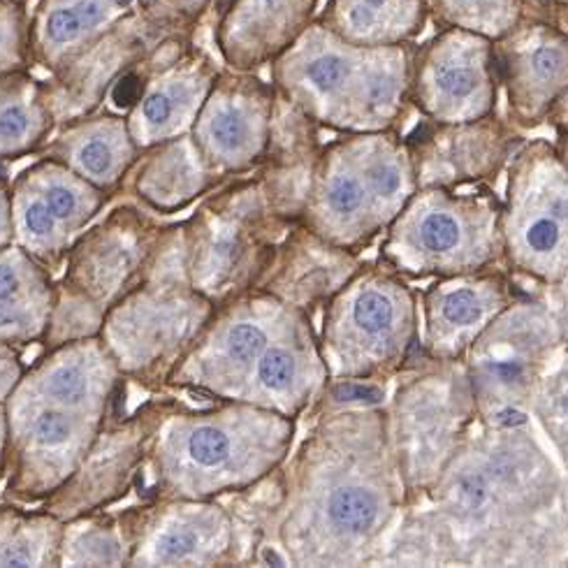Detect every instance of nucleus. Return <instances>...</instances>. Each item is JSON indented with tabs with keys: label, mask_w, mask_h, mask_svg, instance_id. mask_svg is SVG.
I'll list each match as a JSON object with an SVG mask.
<instances>
[{
	"label": "nucleus",
	"mask_w": 568,
	"mask_h": 568,
	"mask_svg": "<svg viewBox=\"0 0 568 568\" xmlns=\"http://www.w3.org/2000/svg\"><path fill=\"white\" fill-rule=\"evenodd\" d=\"M546 300L555 308L561 332H564V346H568V272L555 283V286L548 288Z\"/></svg>",
	"instance_id": "40"
},
{
	"label": "nucleus",
	"mask_w": 568,
	"mask_h": 568,
	"mask_svg": "<svg viewBox=\"0 0 568 568\" xmlns=\"http://www.w3.org/2000/svg\"><path fill=\"white\" fill-rule=\"evenodd\" d=\"M531 418L544 429L564 469H568V346L559 351L548 374L540 381Z\"/></svg>",
	"instance_id": "36"
},
{
	"label": "nucleus",
	"mask_w": 568,
	"mask_h": 568,
	"mask_svg": "<svg viewBox=\"0 0 568 568\" xmlns=\"http://www.w3.org/2000/svg\"><path fill=\"white\" fill-rule=\"evenodd\" d=\"M121 376L98 334L44 348L6 402L10 499L42 504L74 476L121 402Z\"/></svg>",
	"instance_id": "3"
},
{
	"label": "nucleus",
	"mask_w": 568,
	"mask_h": 568,
	"mask_svg": "<svg viewBox=\"0 0 568 568\" xmlns=\"http://www.w3.org/2000/svg\"><path fill=\"white\" fill-rule=\"evenodd\" d=\"M17 3H23V6H26V3H29V0H17Z\"/></svg>",
	"instance_id": "47"
},
{
	"label": "nucleus",
	"mask_w": 568,
	"mask_h": 568,
	"mask_svg": "<svg viewBox=\"0 0 568 568\" xmlns=\"http://www.w3.org/2000/svg\"><path fill=\"white\" fill-rule=\"evenodd\" d=\"M557 151L561 153L564 163L568 165V135H559V142H557Z\"/></svg>",
	"instance_id": "45"
},
{
	"label": "nucleus",
	"mask_w": 568,
	"mask_h": 568,
	"mask_svg": "<svg viewBox=\"0 0 568 568\" xmlns=\"http://www.w3.org/2000/svg\"><path fill=\"white\" fill-rule=\"evenodd\" d=\"M135 544V510L87 513L65 523L61 566H128Z\"/></svg>",
	"instance_id": "33"
},
{
	"label": "nucleus",
	"mask_w": 568,
	"mask_h": 568,
	"mask_svg": "<svg viewBox=\"0 0 568 568\" xmlns=\"http://www.w3.org/2000/svg\"><path fill=\"white\" fill-rule=\"evenodd\" d=\"M418 189H471L497 179L518 138L493 114L467 123H434L408 140Z\"/></svg>",
	"instance_id": "23"
},
{
	"label": "nucleus",
	"mask_w": 568,
	"mask_h": 568,
	"mask_svg": "<svg viewBox=\"0 0 568 568\" xmlns=\"http://www.w3.org/2000/svg\"><path fill=\"white\" fill-rule=\"evenodd\" d=\"M408 0H332L321 23L339 38L390 47L408 31Z\"/></svg>",
	"instance_id": "35"
},
{
	"label": "nucleus",
	"mask_w": 568,
	"mask_h": 568,
	"mask_svg": "<svg viewBox=\"0 0 568 568\" xmlns=\"http://www.w3.org/2000/svg\"><path fill=\"white\" fill-rule=\"evenodd\" d=\"M138 8V0H40L29 23L31 63L57 72Z\"/></svg>",
	"instance_id": "28"
},
{
	"label": "nucleus",
	"mask_w": 568,
	"mask_h": 568,
	"mask_svg": "<svg viewBox=\"0 0 568 568\" xmlns=\"http://www.w3.org/2000/svg\"><path fill=\"white\" fill-rule=\"evenodd\" d=\"M561 504H564V513L568 520V469H564V478H561Z\"/></svg>",
	"instance_id": "44"
},
{
	"label": "nucleus",
	"mask_w": 568,
	"mask_h": 568,
	"mask_svg": "<svg viewBox=\"0 0 568 568\" xmlns=\"http://www.w3.org/2000/svg\"><path fill=\"white\" fill-rule=\"evenodd\" d=\"M297 418L242 402L182 410L170 402L146 453V499H216L281 469Z\"/></svg>",
	"instance_id": "4"
},
{
	"label": "nucleus",
	"mask_w": 568,
	"mask_h": 568,
	"mask_svg": "<svg viewBox=\"0 0 568 568\" xmlns=\"http://www.w3.org/2000/svg\"><path fill=\"white\" fill-rule=\"evenodd\" d=\"M378 261L408 281L506 265L501 197L487 186L418 189L385 230Z\"/></svg>",
	"instance_id": "10"
},
{
	"label": "nucleus",
	"mask_w": 568,
	"mask_h": 568,
	"mask_svg": "<svg viewBox=\"0 0 568 568\" xmlns=\"http://www.w3.org/2000/svg\"><path fill=\"white\" fill-rule=\"evenodd\" d=\"M276 89L255 72L221 70L193 125V140L223 179L251 172L265 159Z\"/></svg>",
	"instance_id": "18"
},
{
	"label": "nucleus",
	"mask_w": 568,
	"mask_h": 568,
	"mask_svg": "<svg viewBox=\"0 0 568 568\" xmlns=\"http://www.w3.org/2000/svg\"><path fill=\"white\" fill-rule=\"evenodd\" d=\"M176 33L186 31L153 19L140 8L123 17L114 29L42 80L57 125L95 112L121 77L142 65L153 49Z\"/></svg>",
	"instance_id": "19"
},
{
	"label": "nucleus",
	"mask_w": 568,
	"mask_h": 568,
	"mask_svg": "<svg viewBox=\"0 0 568 568\" xmlns=\"http://www.w3.org/2000/svg\"><path fill=\"white\" fill-rule=\"evenodd\" d=\"M8 459H10V423L6 404H0V480L8 476Z\"/></svg>",
	"instance_id": "42"
},
{
	"label": "nucleus",
	"mask_w": 568,
	"mask_h": 568,
	"mask_svg": "<svg viewBox=\"0 0 568 568\" xmlns=\"http://www.w3.org/2000/svg\"><path fill=\"white\" fill-rule=\"evenodd\" d=\"M272 82L308 119L344 135L393 131L410 87L399 49L348 42L321 21L272 63Z\"/></svg>",
	"instance_id": "6"
},
{
	"label": "nucleus",
	"mask_w": 568,
	"mask_h": 568,
	"mask_svg": "<svg viewBox=\"0 0 568 568\" xmlns=\"http://www.w3.org/2000/svg\"><path fill=\"white\" fill-rule=\"evenodd\" d=\"M10 244H14L10 186H8V182H0V248H6Z\"/></svg>",
	"instance_id": "41"
},
{
	"label": "nucleus",
	"mask_w": 568,
	"mask_h": 568,
	"mask_svg": "<svg viewBox=\"0 0 568 568\" xmlns=\"http://www.w3.org/2000/svg\"><path fill=\"white\" fill-rule=\"evenodd\" d=\"M63 529L44 508H0V566H61Z\"/></svg>",
	"instance_id": "34"
},
{
	"label": "nucleus",
	"mask_w": 568,
	"mask_h": 568,
	"mask_svg": "<svg viewBox=\"0 0 568 568\" xmlns=\"http://www.w3.org/2000/svg\"><path fill=\"white\" fill-rule=\"evenodd\" d=\"M520 293L506 265L434 278L420 295L423 353L438 359H464L487 325Z\"/></svg>",
	"instance_id": "22"
},
{
	"label": "nucleus",
	"mask_w": 568,
	"mask_h": 568,
	"mask_svg": "<svg viewBox=\"0 0 568 568\" xmlns=\"http://www.w3.org/2000/svg\"><path fill=\"white\" fill-rule=\"evenodd\" d=\"M135 510L133 566L242 564L235 518L214 499H156Z\"/></svg>",
	"instance_id": "20"
},
{
	"label": "nucleus",
	"mask_w": 568,
	"mask_h": 568,
	"mask_svg": "<svg viewBox=\"0 0 568 568\" xmlns=\"http://www.w3.org/2000/svg\"><path fill=\"white\" fill-rule=\"evenodd\" d=\"M499 70L508 87L515 123L538 125L568 89V42L546 40L515 49L501 59Z\"/></svg>",
	"instance_id": "31"
},
{
	"label": "nucleus",
	"mask_w": 568,
	"mask_h": 568,
	"mask_svg": "<svg viewBox=\"0 0 568 568\" xmlns=\"http://www.w3.org/2000/svg\"><path fill=\"white\" fill-rule=\"evenodd\" d=\"M133 204L110 212L68 251V267L57 283V308L44 348L95 337L108 312L146 276L168 237Z\"/></svg>",
	"instance_id": "12"
},
{
	"label": "nucleus",
	"mask_w": 568,
	"mask_h": 568,
	"mask_svg": "<svg viewBox=\"0 0 568 568\" xmlns=\"http://www.w3.org/2000/svg\"><path fill=\"white\" fill-rule=\"evenodd\" d=\"M57 308L51 272L21 246L0 248V342L44 344Z\"/></svg>",
	"instance_id": "30"
},
{
	"label": "nucleus",
	"mask_w": 568,
	"mask_h": 568,
	"mask_svg": "<svg viewBox=\"0 0 568 568\" xmlns=\"http://www.w3.org/2000/svg\"><path fill=\"white\" fill-rule=\"evenodd\" d=\"M29 14L17 0H0V77L29 68Z\"/></svg>",
	"instance_id": "37"
},
{
	"label": "nucleus",
	"mask_w": 568,
	"mask_h": 568,
	"mask_svg": "<svg viewBox=\"0 0 568 568\" xmlns=\"http://www.w3.org/2000/svg\"><path fill=\"white\" fill-rule=\"evenodd\" d=\"M40 153L114 195L123 189L142 149L135 144L125 116L91 112L57 125Z\"/></svg>",
	"instance_id": "27"
},
{
	"label": "nucleus",
	"mask_w": 568,
	"mask_h": 568,
	"mask_svg": "<svg viewBox=\"0 0 568 568\" xmlns=\"http://www.w3.org/2000/svg\"><path fill=\"white\" fill-rule=\"evenodd\" d=\"M323 404L283 474L278 546L300 566H378L406 489L383 406Z\"/></svg>",
	"instance_id": "2"
},
{
	"label": "nucleus",
	"mask_w": 568,
	"mask_h": 568,
	"mask_svg": "<svg viewBox=\"0 0 568 568\" xmlns=\"http://www.w3.org/2000/svg\"><path fill=\"white\" fill-rule=\"evenodd\" d=\"M168 406L170 402H149L131 420L108 423L80 469L42 501V508L68 523L119 501L133 487Z\"/></svg>",
	"instance_id": "21"
},
{
	"label": "nucleus",
	"mask_w": 568,
	"mask_h": 568,
	"mask_svg": "<svg viewBox=\"0 0 568 568\" xmlns=\"http://www.w3.org/2000/svg\"><path fill=\"white\" fill-rule=\"evenodd\" d=\"M397 378L385 408L387 436L406 504H416L478 425V408L464 359L429 357L420 348Z\"/></svg>",
	"instance_id": "11"
},
{
	"label": "nucleus",
	"mask_w": 568,
	"mask_h": 568,
	"mask_svg": "<svg viewBox=\"0 0 568 568\" xmlns=\"http://www.w3.org/2000/svg\"><path fill=\"white\" fill-rule=\"evenodd\" d=\"M110 200L112 193L40 153L10 186L14 244L51 272Z\"/></svg>",
	"instance_id": "16"
},
{
	"label": "nucleus",
	"mask_w": 568,
	"mask_h": 568,
	"mask_svg": "<svg viewBox=\"0 0 568 568\" xmlns=\"http://www.w3.org/2000/svg\"><path fill=\"white\" fill-rule=\"evenodd\" d=\"M548 119L552 121V125L557 128L559 135H568V89L557 98Z\"/></svg>",
	"instance_id": "43"
},
{
	"label": "nucleus",
	"mask_w": 568,
	"mask_h": 568,
	"mask_svg": "<svg viewBox=\"0 0 568 568\" xmlns=\"http://www.w3.org/2000/svg\"><path fill=\"white\" fill-rule=\"evenodd\" d=\"M153 3H156V0H138V6H140V10H146V8H151Z\"/></svg>",
	"instance_id": "46"
},
{
	"label": "nucleus",
	"mask_w": 568,
	"mask_h": 568,
	"mask_svg": "<svg viewBox=\"0 0 568 568\" xmlns=\"http://www.w3.org/2000/svg\"><path fill=\"white\" fill-rule=\"evenodd\" d=\"M318 342L329 381L397 378L420 351V295L381 261L363 265L323 306Z\"/></svg>",
	"instance_id": "9"
},
{
	"label": "nucleus",
	"mask_w": 568,
	"mask_h": 568,
	"mask_svg": "<svg viewBox=\"0 0 568 568\" xmlns=\"http://www.w3.org/2000/svg\"><path fill=\"white\" fill-rule=\"evenodd\" d=\"M561 348L564 332L550 302L523 291L464 355L478 425H529L538 385Z\"/></svg>",
	"instance_id": "14"
},
{
	"label": "nucleus",
	"mask_w": 568,
	"mask_h": 568,
	"mask_svg": "<svg viewBox=\"0 0 568 568\" xmlns=\"http://www.w3.org/2000/svg\"><path fill=\"white\" fill-rule=\"evenodd\" d=\"M221 184L223 179L204 161L189 133L144 149L123 186L153 212L176 214Z\"/></svg>",
	"instance_id": "29"
},
{
	"label": "nucleus",
	"mask_w": 568,
	"mask_h": 568,
	"mask_svg": "<svg viewBox=\"0 0 568 568\" xmlns=\"http://www.w3.org/2000/svg\"><path fill=\"white\" fill-rule=\"evenodd\" d=\"M23 359L17 346L0 342V404H6L10 399V395L17 390L19 381L26 374Z\"/></svg>",
	"instance_id": "39"
},
{
	"label": "nucleus",
	"mask_w": 568,
	"mask_h": 568,
	"mask_svg": "<svg viewBox=\"0 0 568 568\" xmlns=\"http://www.w3.org/2000/svg\"><path fill=\"white\" fill-rule=\"evenodd\" d=\"M216 314V304L193 288L186 270L184 227H170L146 276L114 304L98 337L123 376L146 385L168 383Z\"/></svg>",
	"instance_id": "8"
},
{
	"label": "nucleus",
	"mask_w": 568,
	"mask_h": 568,
	"mask_svg": "<svg viewBox=\"0 0 568 568\" xmlns=\"http://www.w3.org/2000/svg\"><path fill=\"white\" fill-rule=\"evenodd\" d=\"M561 478L531 425H476L429 493L406 504L381 564H568Z\"/></svg>",
	"instance_id": "1"
},
{
	"label": "nucleus",
	"mask_w": 568,
	"mask_h": 568,
	"mask_svg": "<svg viewBox=\"0 0 568 568\" xmlns=\"http://www.w3.org/2000/svg\"><path fill=\"white\" fill-rule=\"evenodd\" d=\"M495 59L474 44H446L423 61L413 84L416 105L434 123H467L495 110Z\"/></svg>",
	"instance_id": "25"
},
{
	"label": "nucleus",
	"mask_w": 568,
	"mask_h": 568,
	"mask_svg": "<svg viewBox=\"0 0 568 568\" xmlns=\"http://www.w3.org/2000/svg\"><path fill=\"white\" fill-rule=\"evenodd\" d=\"M312 316L265 291H248L216 308L179 359L168 385L221 402L272 406L300 383Z\"/></svg>",
	"instance_id": "5"
},
{
	"label": "nucleus",
	"mask_w": 568,
	"mask_h": 568,
	"mask_svg": "<svg viewBox=\"0 0 568 568\" xmlns=\"http://www.w3.org/2000/svg\"><path fill=\"white\" fill-rule=\"evenodd\" d=\"M149 65L125 114L142 151L189 135L221 74V68L204 51L186 42V33L165 38L151 51Z\"/></svg>",
	"instance_id": "17"
},
{
	"label": "nucleus",
	"mask_w": 568,
	"mask_h": 568,
	"mask_svg": "<svg viewBox=\"0 0 568 568\" xmlns=\"http://www.w3.org/2000/svg\"><path fill=\"white\" fill-rule=\"evenodd\" d=\"M318 0H230L216 44L227 68L255 72L272 65L314 23Z\"/></svg>",
	"instance_id": "26"
},
{
	"label": "nucleus",
	"mask_w": 568,
	"mask_h": 568,
	"mask_svg": "<svg viewBox=\"0 0 568 568\" xmlns=\"http://www.w3.org/2000/svg\"><path fill=\"white\" fill-rule=\"evenodd\" d=\"M54 131L57 116L47 100L44 82L29 68L0 77V161L40 153Z\"/></svg>",
	"instance_id": "32"
},
{
	"label": "nucleus",
	"mask_w": 568,
	"mask_h": 568,
	"mask_svg": "<svg viewBox=\"0 0 568 568\" xmlns=\"http://www.w3.org/2000/svg\"><path fill=\"white\" fill-rule=\"evenodd\" d=\"M291 225L276 214L257 174L223 186L184 225L193 288L216 308L255 291Z\"/></svg>",
	"instance_id": "13"
},
{
	"label": "nucleus",
	"mask_w": 568,
	"mask_h": 568,
	"mask_svg": "<svg viewBox=\"0 0 568 568\" xmlns=\"http://www.w3.org/2000/svg\"><path fill=\"white\" fill-rule=\"evenodd\" d=\"M501 235L513 274L550 288L568 272V165L557 144L536 140L513 153Z\"/></svg>",
	"instance_id": "15"
},
{
	"label": "nucleus",
	"mask_w": 568,
	"mask_h": 568,
	"mask_svg": "<svg viewBox=\"0 0 568 568\" xmlns=\"http://www.w3.org/2000/svg\"><path fill=\"white\" fill-rule=\"evenodd\" d=\"M416 191L406 140L393 131L353 133L323 146L302 223L359 255L390 227Z\"/></svg>",
	"instance_id": "7"
},
{
	"label": "nucleus",
	"mask_w": 568,
	"mask_h": 568,
	"mask_svg": "<svg viewBox=\"0 0 568 568\" xmlns=\"http://www.w3.org/2000/svg\"><path fill=\"white\" fill-rule=\"evenodd\" d=\"M210 3L212 0H156V3L146 8L144 12L153 19L186 31L193 21H197L204 14Z\"/></svg>",
	"instance_id": "38"
},
{
	"label": "nucleus",
	"mask_w": 568,
	"mask_h": 568,
	"mask_svg": "<svg viewBox=\"0 0 568 568\" xmlns=\"http://www.w3.org/2000/svg\"><path fill=\"white\" fill-rule=\"evenodd\" d=\"M363 267L359 255L323 240L302 221L276 246L257 291L272 293L314 316Z\"/></svg>",
	"instance_id": "24"
}]
</instances>
